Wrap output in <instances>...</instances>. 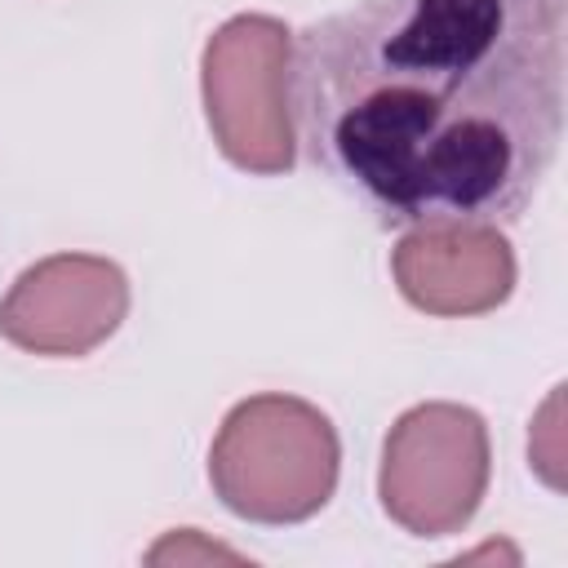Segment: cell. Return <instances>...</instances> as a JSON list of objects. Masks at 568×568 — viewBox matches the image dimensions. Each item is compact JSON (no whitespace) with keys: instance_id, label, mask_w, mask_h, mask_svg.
Listing matches in <instances>:
<instances>
[{"instance_id":"4","label":"cell","mask_w":568,"mask_h":568,"mask_svg":"<svg viewBox=\"0 0 568 568\" xmlns=\"http://www.w3.org/2000/svg\"><path fill=\"white\" fill-rule=\"evenodd\" d=\"M493 475L488 426L475 408L453 399L413 404L395 417L382 444L377 497L390 524L413 537L462 532Z\"/></svg>"},{"instance_id":"3","label":"cell","mask_w":568,"mask_h":568,"mask_svg":"<svg viewBox=\"0 0 568 568\" xmlns=\"http://www.w3.org/2000/svg\"><path fill=\"white\" fill-rule=\"evenodd\" d=\"M288 67L293 31L275 13H235L204 40V120L217 151L244 173L275 178L297 164Z\"/></svg>"},{"instance_id":"6","label":"cell","mask_w":568,"mask_h":568,"mask_svg":"<svg viewBox=\"0 0 568 568\" xmlns=\"http://www.w3.org/2000/svg\"><path fill=\"white\" fill-rule=\"evenodd\" d=\"M399 297L439 320L497 311L519 280L510 240L488 222H422L390 253Z\"/></svg>"},{"instance_id":"2","label":"cell","mask_w":568,"mask_h":568,"mask_svg":"<svg viewBox=\"0 0 568 568\" xmlns=\"http://www.w3.org/2000/svg\"><path fill=\"white\" fill-rule=\"evenodd\" d=\"M342 475V439L324 408L297 395L240 399L209 448L213 497L266 528L302 524L328 506Z\"/></svg>"},{"instance_id":"1","label":"cell","mask_w":568,"mask_h":568,"mask_svg":"<svg viewBox=\"0 0 568 568\" xmlns=\"http://www.w3.org/2000/svg\"><path fill=\"white\" fill-rule=\"evenodd\" d=\"M564 75L568 0H355L293 40V133L390 226H501L555 164Z\"/></svg>"},{"instance_id":"5","label":"cell","mask_w":568,"mask_h":568,"mask_svg":"<svg viewBox=\"0 0 568 568\" xmlns=\"http://www.w3.org/2000/svg\"><path fill=\"white\" fill-rule=\"evenodd\" d=\"M129 315V275L98 253H53L31 262L0 297V337L27 355L80 359Z\"/></svg>"},{"instance_id":"7","label":"cell","mask_w":568,"mask_h":568,"mask_svg":"<svg viewBox=\"0 0 568 568\" xmlns=\"http://www.w3.org/2000/svg\"><path fill=\"white\" fill-rule=\"evenodd\" d=\"M559 404H564V395H559V386L550 390V399L541 404V413H537V422H532V435H528V457H532V466L541 470V479L550 484V488H559L564 479H559V466H564V430H559Z\"/></svg>"},{"instance_id":"8","label":"cell","mask_w":568,"mask_h":568,"mask_svg":"<svg viewBox=\"0 0 568 568\" xmlns=\"http://www.w3.org/2000/svg\"><path fill=\"white\" fill-rule=\"evenodd\" d=\"M186 559H240V555L217 541H204L195 528H178L146 550V564H186Z\"/></svg>"}]
</instances>
